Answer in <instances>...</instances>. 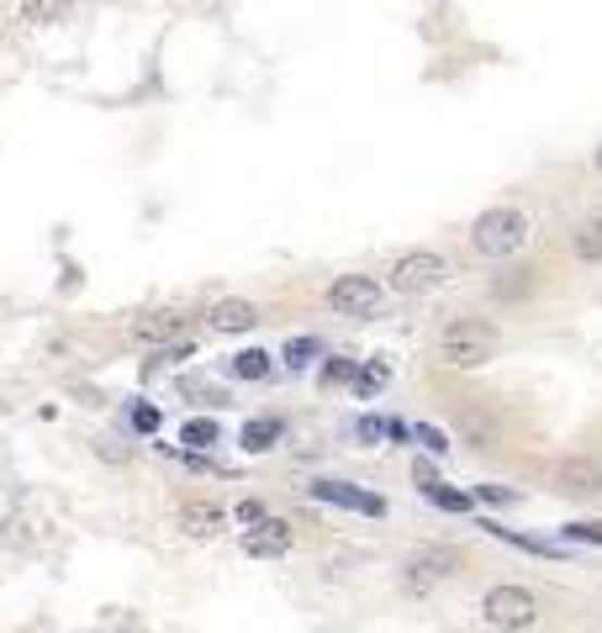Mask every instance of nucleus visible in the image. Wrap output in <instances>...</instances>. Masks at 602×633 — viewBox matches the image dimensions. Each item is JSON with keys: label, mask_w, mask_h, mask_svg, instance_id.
<instances>
[{"label": "nucleus", "mask_w": 602, "mask_h": 633, "mask_svg": "<svg viewBox=\"0 0 602 633\" xmlns=\"http://www.w3.org/2000/svg\"><path fill=\"white\" fill-rule=\"evenodd\" d=\"M496 344H502L496 322H487V316H455V322L439 333V359H444L450 370H481V364H492Z\"/></svg>", "instance_id": "nucleus-1"}, {"label": "nucleus", "mask_w": 602, "mask_h": 633, "mask_svg": "<svg viewBox=\"0 0 602 633\" xmlns=\"http://www.w3.org/2000/svg\"><path fill=\"white\" fill-rule=\"evenodd\" d=\"M470 244L487 259H513L518 248L529 244V211L518 207H487L470 222Z\"/></svg>", "instance_id": "nucleus-2"}, {"label": "nucleus", "mask_w": 602, "mask_h": 633, "mask_svg": "<svg viewBox=\"0 0 602 633\" xmlns=\"http://www.w3.org/2000/svg\"><path fill=\"white\" fill-rule=\"evenodd\" d=\"M481 618H487V629H496V633H524V629H533V618H539V601H533L529 586L502 581V586H492V592L481 597Z\"/></svg>", "instance_id": "nucleus-3"}, {"label": "nucleus", "mask_w": 602, "mask_h": 633, "mask_svg": "<svg viewBox=\"0 0 602 633\" xmlns=\"http://www.w3.org/2000/svg\"><path fill=\"white\" fill-rule=\"evenodd\" d=\"M455 270H450V259L444 253H433V248H413V253H402L396 264H391V290L396 296H428V290H439V285L450 281Z\"/></svg>", "instance_id": "nucleus-4"}, {"label": "nucleus", "mask_w": 602, "mask_h": 633, "mask_svg": "<svg viewBox=\"0 0 602 633\" xmlns=\"http://www.w3.org/2000/svg\"><path fill=\"white\" fill-rule=\"evenodd\" d=\"M460 549H444V544H433V549H418L413 560L402 564V592L407 597H428L439 581H450V575H460Z\"/></svg>", "instance_id": "nucleus-5"}, {"label": "nucleus", "mask_w": 602, "mask_h": 633, "mask_svg": "<svg viewBox=\"0 0 602 633\" xmlns=\"http://www.w3.org/2000/svg\"><path fill=\"white\" fill-rule=\"evenodd\" d=\"M381 281L376 275H339V281L328 285V307L339 316H349V322H370V316L381 312Z\"/></svg>", "instance_id": "nucleus-6"}, {"label": "nucleus", "mask_w": 602, "mask_h": 633, "mask_svg": "<svg viewBox=\"0 0 602 633\" xmlns=\"http://www.w3.org/2000/svg\"><path fill=\"white\" fill-rule=\"evenodd\" d=\"M307 496H312V501H333V507H344V512H365V518H381V512H386L381 496L359 492V486H349V481H312Z\"/></svg>", "instance_id": "nucleus-7"}, {"label": "nucleus", "mask_w": 602, "mask_h": 633, "mask_svg": "<svg viewBox=\"0 0 602 633\" xmlns=\"http://www.w3.org/2000/svg\"><path fill=\"white\" fill-rule=\"evenodd\" d=\"M285 549H291V523L285 518H265V523H254L244 533V555H254V560H275Z\"/></svg>", "instance_id": "nucleus-8"}, {"label": "nucleus", "mask_w": 602, "mask_h": 633, "mask_svg": "<svg viewBox=\"0 0 602 633\" xmlns=\"http://www.w3.org/2000/svg\"><path fill=\"white\" fill-rule=\"evenodd\" d=\"M550 481H555V492L592 496V492H602V464H592V459H561L550 470Z\"/></svg>", "instance_id": "nucleus-9"}, {"label": "nucleus", "mask_w": 602, "mask_h": 633, "mask_svg": "<svg viewBox=\"0 0 602 633\" xmlns=\"http://www.w3.org/2000/svg\"><path fill=\"white\" fill-rule=\"evenodd\" d=\"M133 338L138 344H148V349H170V344H180L185 338V316L180 312H148L133 322Z\"/></svg>", "instance_id": "nucleus-10"}, {"label": "nucleus", "mask_w": 602, "mask_h": 633, "mask_svg": "<svg viewBox=\"0 0 602 633\" xmlns=\"http://www.w3.org/2000/svg\"><path fill=\"white\" fill-rule=\"evenodd\" d=\"M217 333H248V327H259V307L244 301V296H228V301H217L212 312H207Z\"/></svg>", "instance_id": "nucleus-11"}, {"label": "nucleus", "mask_w": 602, "mask_h": 633, "mask_svg": "<svg viewBox=\"0 0 602 633\" xmlns=\"http://www.w3.org/2000/svg\"><path fill=\"white\" fill-rule=\"evenodd\" d=\"M180 528L191 533V538H212L217 528H222V507L217 501H185V512H180Z\"/></svg>", "instance_id": "nucleus-12"}, {"label": "nucleus", "mask_w": 602, "mask_h": 633, "mask_svg": "<svg viewBox=\"0 0 602 633\" xmlns=\"http://www.w3.org/2000/svg\"><path fill=\"white\" fill-rule=\"evenodd\" d=\"M281 418H248L244 422V433H238V444H244L248 455H265V449H275L281 444Z\"/></svg>", "instance_id": "nucleus-13"}, {"label": "nucleus", "mask_w": 602, "mask_h": 633, "mask_svg": "<svg viewBox=\"0 0 602 633\" xmlns=\"http://www.w3.org/2000/svg\"><path fill=\"white\" fill-rule=\"evenodd\" d=\"M570 253L581 264H602V216H587L576 233H570Z\"/></svg>", "instance_id": "nucleus-14"}, {"label": "nucleus", "mask_w": 602, "mask_h": 633, "mask_svg": "<svg viewBox=\"0 0 602 633\" xmlns=\"http://www.w3.org/2000/svg\"><path fill=\"white\" fill-rule=\"evenodd\" d=\"M487 533H492V538H502V544H513V549H529V555H544V560H561V549H555V544H544V538H529V533H513V528H502V523H492V518H487Z\"/></svg>", "instance_id": "nucleus-15"}, {"label": "nucleus", "mask_w": 602, "mask_h": 633, "mask_svg": "<svg viewBox=\"0 0 602 633\" xmlns=\"http://www.w3.org/2000/svg\"><path fill=\"white\" fill-rule=\"evenodd\" d=\"M270 370H275V353H265V349L233 353V375H238V381H265Z\"/></svg>", "instance_id": "nucleus-16"}, {"label": "nucleus", "mask_w": 602, "mask_h": 633, "mask_svg": "<svg viewBox=\"0 0 602 633\" xmlns=\"http://www.w3.org/2000/svg\"><path fill=\"white\" fill-rule=\"evenodd\" d=\"M64 16H70V0H22V22H33V27H53Z\"/></svg>", "instance_id": "nucleus-17"}, {"label": "nucleus", "mask_w": 602, "mask_h": 633, "mask_svg": "<svg viewBox=\"0 0 602 633\" xmlns=\"http://www.w3.org/2000/svg\"><path fill=\"white\" fill-rule=\"evenodd\" d=\"M386 381H391L386 359H370L365 370H355V381H349V386H355V396H359V401H370V396H376V390L386 386Z\"/></svg>", "instance_id": "nucleus-18"}, {"label": "nucleus", "mask_w": 602, "mask_h": 633, "mask_svg": "<svg viewBox=\"0 0 602 633\" xmlns=\"http://www.w3.org/2000/svg\"><path fill=\"white\" fill-rule=\"evenodd\" d=\"M217 438H222V427L212 418H191L180 427V444H191V449H212Z\"/></svg>", "instance_id": "nucleus-19"}, {"label": "nucleus", "mask_w": 602, "mask_h": 633, "mask_svg": "<svg viewBox=\"0 0 602 633\" xmlns=\"http://www.w3.org/2000/svg\"><path fill=\"white\" fill-rule=\"evenodd\" d=\"M561 538H570V544H598L602 549V518H576V523L561 528Z\"/></svg>", "instance_id": "nucleus-20"}, {"label": "nucleus", "mask_w": 602, "mask_h": 633, "mask_svg": "<svg viewBox=\"0 0 602 633\" xmlns=\"http://www.w3.org/2000/svg\"><path fill=\"white\" fill-rule=\"evenodd\" d=\"M428 501H433V507H444V512H470V507H476L470 492H450V486H428Z\"/></svg>", "instance_id": "nucleus-21"}, {"label": "nucleus", "mask_w": 602, "mask_h": 633, "mask_svg": "<svg viewBox=\"0 0 602 633\" xmlns=\"http://www.w3.org/2000/svg\"><path fill=\"white\" fill-rule=\"evenodd\" d=\"M281 359H285V364H291V370H307V364L318 359V338H291Z\"/></svg>", "instance_id": "nucleus-22"}, {"label": "nucleus", "mask_w": 602, "mask_h": 633, "mask_svg": "<svg viewBox=\"0 0 602 633\" xmlns=\"http://www.w3.org/2000/svg\"><path fill=\"white\" fill-rule=\"evenodd\" d=\"M529 285H533V270H507V275L496 281V296H502V301H518Z\"/></svg>", "instance_id": "nucleus-23"}, {"label": "nucleus", "mask_w": 602, "mask_h": 633, "mask_svg": "<svg viewBox=\"0 0 602 633\" xmlns=\"http://www.w3.org/2000/svg\"><path fill=\"white\" fill-rule=\"evenodd\" d=\"M359 359H328L322 364V386H344V381H355Z\"/></svg>", "instance_id": "nucleus-24"}, {"label": "nucleus", "mask_w": 602, "mask_h": 633, "mask_svg": "<svg viewBox=\"0 0 602 633\" xmlns=\"http://www.w3.org/2000/svg\"><path fill=\"white\" fill-rule=\"evenodd\" d=\"M470 501H487V507H513L518 492L513 486H470Z\"/></svg>", "instance_id": "nucleus-25"}, {"label": "nucleus", "mask_w": 602, "mask_h": 633, "mask_svg": "<svg viewBox=\"0 0 602 633\" xmlns=\"http://www.w3.org/2000/svg\"><path fill=\"white\" fill-rule=\"evenodd\" d=\"M355 438L365 444V449H376V444L386 438V422H381V418H359L355 422Z\"/></svg>", "instance_id": "nucleus-26"}, {"label": "nucleus", "mask_w": 602, "mask_h": 633, "mask_svg": "<svg viewBox=\"0 0 602 633\" xmlns=\"http://www.w3.org/2000/svg\"><path fill=\"white\" fill-rule=\"evenodd\" d=\"M413 438H418L423 449H433V455H444V449H450V438H444L439 427H428V422H418V427H413Z\"/></svg>", "instance_id": "nucleus-27"}, {"label": "nucleus", "mask_w": 602, "mask_h": 633, "mask_svg": "<svg viewBox=\"0 0 602 633\" xmlns=\"http://www.w3.org/2000/svg\"><path fill=\"white\" fill-rule=\"evenodd\" d=\"M133 427H138V433H159V407H148V401L133 407Z\"/></svg>", "instance_id": "nucleus-28"}, {"label": "nucleus", "mask_w": 602, "mask_h": 633, "mask_svg": "<svg viewBox=\"0 0 602 633\" xmlns=\"http://www.w3.org/2000/svg\"><path fill=\"white\" fill-rule=\"evenodd\" d=\"M386 438H396V444H413V422L391 418V422H386Z\"/></svg>", "instance_id": "nucleus-29"}, {"label": "nucleus", "mask_w": 602, "mask_h": 633, "mask_svg": "<svg viewBox=\"0 0 602 633\" xmlns=\"http://www.w3.org/2000/svg\"><path fill=\"white\" fill-rule=\"evenodd\" d=\"M238 523H265V507H259V501H244V507H238Z\"/></svg>", "instance_id": "nucleus-30"}, {"label": "nucleus", "mask_w": 602, "mask_h": 633, "mask_svg": "<svg viewBox=\"0 0 602 633\" xmlns=\"http://www.w3.org/2000/svg\"><path fill=\"white\" fill-rule=\"evenodd\" d=\"M96 455L111 459V464H122V459H127V449H116V444H107V438H101V444H96Z\"/></svg>", "instance_id": "nucleus-31"}, {"label": "nucleus", "mask_w": 602, "mask_h": 633, "mask_svg": "<svg viewBox=\"0 0 602 633\" xmlns=\"http://www.w3.org/2000/svg\"><path fill=\"white\" fill-rule=\"evenodd\" d=\"M598 170H602V148H598Z\"/></svg>", "instance_id": "nucleus-32"}]
</instances>
